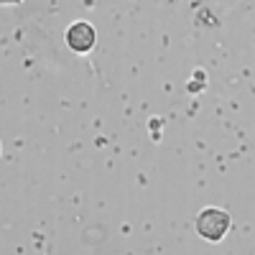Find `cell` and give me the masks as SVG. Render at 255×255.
<instances>
[{
    "label": "cell",
    "mask_w": 255,
    "mask_h": 255,
    "mask_svg": "<svg viewBox=\"0 0 255 255\" xmlns=\"http://www.w3.org/2000/svg\"><path fill=\"white\" fill-rule=\"evenodd\" d=\"M230 227V215L222 209H204L199 220H197V230H199V235L207 238V240H220L225 232Z\"/></svg>",
    "instance_id": "obj_1"
},
{
    "label": "cell",
    "mask_w": 255,
    "mask_h": 255,
    "mask_svg": "<svg viewBox=\"0 0 255 255\" xmlns=\"http://www.w3.org/2000/svg\"><path fill=\"white\" fill-rule=\"evenodd\" d=\"M67 44L77 51V54H87L92 46H95V28L90 23H82V20H77V23L69 26L67 31Z\"/></svg>",
    "instance_id": "obj_2"
}]
</instances>
